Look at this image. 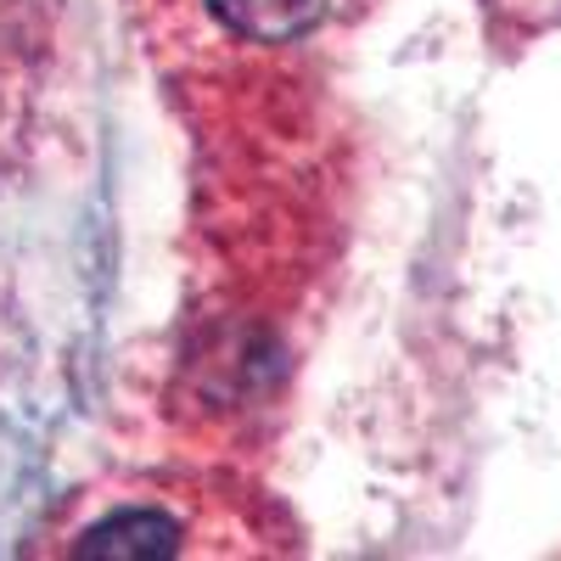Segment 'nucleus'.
I'll use <instances>...</instances> for the list:
<instances>
[{"instance_id": "obj_1", "label": "nucleus", "mask_w": 561, "mask_h": 561, "mask_svg": "<svg viewBox=\"0 0 561 561\" xmlns=\"http://www.w3.org/2000/svg\"><path fill=\"white\" fill-rule=\"evenodd\" d=\"M180 550V523L169 511H113L79 539V561H163Z\"/></svg>"}, {"instance_id": "obj_2", "label": "nucleus", "mask_w": 561, "mask_h": 561, "mask_svg": "<svg viewBox=\"0 0 561 561\" xmlns=\"http://www.w3.org/2000/svg\"><path fill=\"white\" fill-rule=\"evenodd\" d=\"M208 12L242 39L259 45H287L298 34H309L325 12V0H208Z\"/></svg>"}]
</instances>
